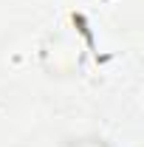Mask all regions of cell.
I'll return each mask as SVG.
<instances>
[{
  "mask_svg": "<svg viewBox=\"0 0 144 147\" xmlns=\"http://www.w3.org/2000/svg\"><path fill=\"white\" fill-rule=\"evenodd\" d=\"M68 147H108V142L96 139V136H85V139H73Z\"/></svg>",
  "mask_w": 144,
  "mask_h": 147,
  "instance_id": "1",
  "label": "cell"
}]
</instances>
